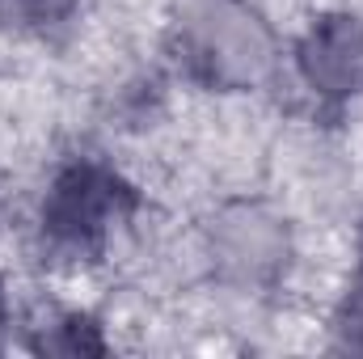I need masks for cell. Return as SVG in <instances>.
I'll return each instance as SVG.
<instances>
[{"label":"cell","mask_w":363,"mask_h":359,"mask_svg":"<svg viewBox=\"0 0 363 359\" xmlns=\"http://www.w3.org/2000/svg\"><path fill=\"white\" fill-rule=\"evenodd\" d=\"M308 81L325 93H351L363 85V26L351 17H334L313 30L304 47Z\"/></svg>","instance_id":"1"},{"label":"cell","mask_w":363,"mask_h":359,"mask_svg":"<svg viewBox=\"0 0 363 359\" xmlns=\"http://www.w3.org/2000/svg\"><path fill=\"white\" fill-rule=\"evenodd\" d=\"M77 0H4V13L9 17H21V21H55L64 13H72Z\"/></svg>","instance_id":"2"}]
</instances>
